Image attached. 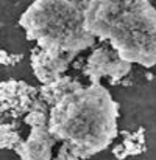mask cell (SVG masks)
Listing matches in <instances>:
<instances>
[{"instance_id":"obj_1","label":"cell","mask_w":156,"mask_h":160,"mask_svg":"<svg viewBox=\"0 0 156 160\" xmlns=\"http://www.w3.org/2000/svg\"><path fill=\"white\" fill-rule=\"evenodd\" d=\"M119 104L102 82L81 86L50 107L49 131L58 142L70 145L72 151L86 160L117 137Z\"/></svg>"},{"instance_id":"obj_2","label":"cell","mask_w":156,"mask_h":160,"mask_svg":"<svg viewBox=\"0 0 156 160\" xmlns=\"http://www.w3.org/2000/svg\"><path fill=\"white\" fill-rule=\"evenodd\" d=\"M84 28L123 61L156 65V8L148 0H91Z\"/></svg>"},{"instance_id":"obj_3","label":"cell","mask_w":156,"mask_h":160,"mask_svg":"<svg viewBox=\"0 0 156 160\" xmlns=\"http://www.w3.org/2000/svg\"><path fill=\"white\" fill-rule=\"evenodd\" d=\"M19 25L27 39L52 54H75L94 47L95 38L84 28V9L77 0H35Z\"/></svg>"},{"instance_id":"obj_4","label":"cell","mask_w":156,"mask_h":160,"mask_svg":"<svg viewBox=\"0 0 156 160\" xmlns=\"http://www.w3.org/2000/svg\"><path fill=\"white\" fill-rule=\"evenodd\" d=\"M131 70V64L123 61L111 47L100 45L88 56L83 67V75L91 82H100L105 76L112 81H119L126 76Z\"/></svg>"},{"instance_id":"obj_5","label":"cell","mask_w":156,"mask_h":160,"mask_svg":"<svg viewBox=\"0 0 156 160\" xmlns=\"http://www.w3.org/2000/svg\"><path fill=\"white\" fill-rule=\"evenodd\" d=\"M75 58V54H52L39 47H35L30 54V65L38 81L46 86L64 76L69 67H72Z\"/></svg>"},{"instance_id":"obj_6","label":"cell","mask_w":156,"mask_h":160,"mask_svg":"<svg viewBox=\"0 0 156 160\" xmlns=\"http://www.w3.org/2000/svg\"><path fill=\"white\" fill-rule=\"evenodd\" d=\"M56 142L49 126L31 128L30 135L22 140L14 151L22 160H52V148Z\"/></svg>"},{"instance_id":"obj_7","label":"cell","mask_w":156,"mask_h":160,"mask_svg":"<svg viewBox=\"0 0 156 160\" xmlns=\"http://www.w3.org/2000/svg\"><path fill=\"white\" fill-rule=\"evenodd\" d=\"M24 138L19 134L16 123H3L2 124V148L3 149H16V146Z\"/></svg>"},{"instance_id":"obj_8","label":"cell","mask_w":156,"mask_h":160,"mask_svg":"<svg viewBox=\"0 0 156 160\" xmlns=\"http://www.w3.org/2000/svg\"><path fill=\"white\" fill-rule=\"evenodd\" d=\"M24 123L28 124L30 128H41V126H49V112L44 110H30L28 113L24 115Z\"/></svg>"},{"instance_id":"obj_9","label":"cell","mask_w":156,"mask_h":160,"mask_svg":"<svg viewBox=\"0 0 156 160\" xmlns=\"http://www.w3.org/2000/svg\"><path fill=\"white\" fill-rule=\"evenodd\" d=\"M55 160H81L70 148L69 143H62L59 148H58V154H56V159Z\"/></svg>"}]
</instances>
